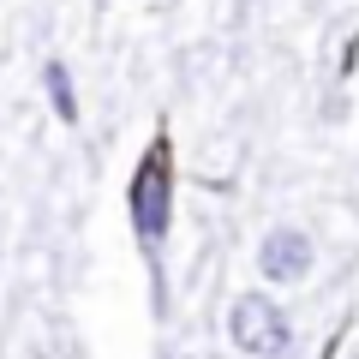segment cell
Segmentation results:
<instances>
[{
  "label": "cell",
  "mask_w": 359,
  "mask_h": 359,
  "mask_svg": "<svg viewBox=\"0 0 359 359\" xmlns=\"http://www.w3.org/2000/svg\"><path fill=\"white\" fill-rule=\"evenodd\" d=\"M168 198H174V156H168V138H156L150 150H144L138 174H132V228H138L144 245H162Z\"/></svg>",
  "instance_id": "obj_1"
},
{
  "label": "cell",
  "mask_w": 359,
  "mask_h": 359,
  "mask_svg": "<svg viewBox=\"0 0 359 359\" xmlns=\"http://www.w3.org/2000/svg\"><path fill=\"white\" fill-rule=\"evenodd\" d=\"M228 335H233V347L252 353V359H282L287 347H294V323H287V311L276 306V299H264V294H240V299H233Z\"/></svg>",
  "instance_id": "obj_2"
},
{
  "label": "cell",
  "mask_w": 359,
  "mask_h": 359,
  "mask_svg": "<svg viewBox=\"0 0 359 359\" xmlns=\"http://www.w3.org/2000/svg\"><path fill=\"white\" fill-rule=\"evenodd\" d=\"M257 269H264V282H299L311 269V240L299 228H269L257 245Z\"/></svg>",
  "instance_id": "obj_3"
},
{
  "label": "cell",
  "mask_w": 359,
  "mask_h": 359,
  "mask_svg": "<svg viewBox=\"0 0 359 359\" xmlns=\"http://www.w3.org/2000/svg\"><path fill=\"white\" fill-rule=\"evenodd\" d=\"M48 90H54L60 120H78V102H72V78H66V66H48Z\"/></svg>",
  "instance_id": "obj_4"
}]
</instances>
